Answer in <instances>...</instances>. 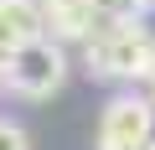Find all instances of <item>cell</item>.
I'll list each match as a JSON object with an SVG mask.
<instances>
[{"label": "cell", "instance_id": "cell-5", "mask_svg": "<svg viewBox=\"0 0 155 150\" xmlns=\"http://www.w3.org/2000/svg\"><path fill=\"white\" fill-rule=\"evenodd\" d=\"M31 36H47L41 0H0V52H11Z\"/></svg>", "mask_w": 155, "mask_h": 150}, {"label": "cell", "instance_id": "cell-2", "mask_svg": "<svg viewBox=\"0 0 155 150\" xmlns=\"http://www.w3.org/2000/svg\"><path fill=\"white\" fill-rule=\"evenodd\" d=\"M0 83L16 98H31V104L52 98L67 83V52H62V42L57 36H31V42L11 47L5 62H0Z\"/></svg>", "mask_w": 155, "mask_h": 150}, {"label": "cell", "instance_id": "cell-10", "mask_svg": "<svg viewBox=\"0 0 155 150\" xmlns=\"http://www.w3.org/2000/svg\"><path fill=\"white\" fill-rule=\"evenodd\" d=\"M0 62H5V52H0Z\"/></svg>", "mask_w": 155, "mask_h": 150}, {"label": "cell", "instance_id": "cell-3", "mask_svg": "<svg viewBox=\"0 0 155 150\" xmlns=\"http://www.w3.org/2000/svg\"><path fill=\"white\" fill-rule=\"evenodd\" d=\"M155 140V104L140 93H119L98 114V150H145Z\"/></svg>", "mask_w": 155, "mask_h": 150}, {"label": "cell", "instance_id": "cell-9", "mask_svg": "<svg viewBox=\"0 0 155 150\" xmlns=\"http://www.w3.org/2000/svg\"><path fill=\"white\" fill-rule=\"evenodd\" d=\"M145 150H155V140H150V145H145Z\"/></svg>", "mask_w": 155, "mask_h": 150}, {"label": "cell", "instance_id": "cell-4", "mask_svg": "<svg viewBox=\"0 0 155 150\" xmlns=\"http://www.w3.org/2000/svg\"><path fill=\"white\" fill-rule=\"evenodd\" d=\"M41 21H47V36L57 42H88L104 26V11L98 0H41Z\"/></svg>", "mask_w": 155, "mask_h": 150}, {"label": "cell", "instance_id": "cell-8", "mask_svg": "<svg viewBox=\"0 0 155 150\" xmlns=\"http://www.w3.org/2000/svg\"><path fill=\"white\" fill-rule=\"evenodd\" d=\"M145 83H150V104H155V62H150V72H145Z\"/></svg>", "mask_w": 155, "mask_h": 150}, {"label": "cell", "instance_id": "cell-6", "mask_svg": "<svg viewBox=\"0 0 155 150\" xmlns=\"http://www.w3.org/2000/svg\"><path fill=\"white\" fill-rule=\"evenodd\" d=\"M145 5H155V0H98L104 16H140Z\"/></svg>", "mask_w": 155, "mask_h": 150}, {"label": "cell", "instance_id": "cell-7", "mask_svg": "<svg viewBox=\"0 0 155 150\" xmlns=\"http://www.w3.org/2000/svg\"><path fill=\"white\" fill-rule=\"evenodd\" d=\"M0 150H31L26 129H21V124H0Z\"/></svg>", "mask_w": 155, "mask_h": 150}, {"label": "cell", "instance_id": "cell-1", "mask_svg": "<svg viewBox=\"0 0 155 150\" xmlns=\"http://www.w3.org/2000/svg\"><path fill=\"white\" fill-rule=\"evenodd\" d=\"M83 47L93 78H145L155 62V36L140 26V16H104V26Z\"/></svg>", "mask_w": 155, "mask_h": 150}]
</instances>
